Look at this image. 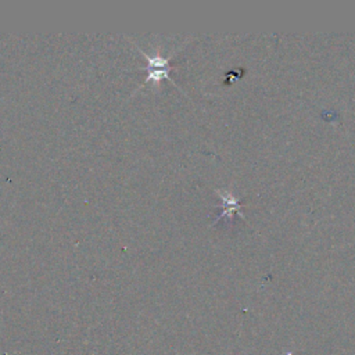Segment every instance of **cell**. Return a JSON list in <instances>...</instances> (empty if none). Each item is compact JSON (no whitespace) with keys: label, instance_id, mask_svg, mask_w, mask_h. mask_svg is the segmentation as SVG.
<instances>
[{"label":"cell","instance_id":"6da1fadb","mask_svg":"<svg viewBox=\"0 0 355 355\" xmlns=\"http://www.w3.org/2000/svg\"><path fill=\"white\" fill-rule=\"evenodd\" d=\"M133 44L139 49V51H140V53L144 55V58L147 60V67H146V69H147V76H146L144 82H143L139 87H143V86H146L147 83H153L154 86H157L162 79H168L171 83H173V85L178 87V85H176V83L173 82V79L169 76V72H171L169 61L172 60V55H173L179 49H176L171 55L162 57L158 49L155 50V54H147V53L143 51V49L139 47V44H136L135 42H133Z\"/></svg>","mask_w":355,"mask_h":355},{"label":"cell","instance_id":"7a4b0ae2","mask_svg":"<svg viewBox=\"0 0 355 355\" xmlns=\"http://www.w3.org/2000/svg\"><path fill=\"white\" fill-rule=\"evenodd\" d=\"M216 193L220 196V198H222V201H223V211H222V214L216 218V220H219L220 218H223V216H230V215H233V212H239V208H240V204H239V201L230 194V193H227V191H222V190H216Z\"/></svg>","mask_w":355,"mask_h":355}]
</instances>
